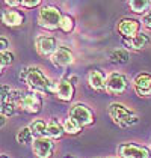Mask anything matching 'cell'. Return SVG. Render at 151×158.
<instances>
[{"instance_id": "cell-6", "label": "cell", "mask_w": 151, "mask_h": 158, "mask_svg": "<svg viewBox=\"0 0 151 158\" xmlns=\"http://www.w3.org/2000/svg\"><path fill=\"white\" fill-rule=\"evenodd\" d=\"M116 152L119 158H151V149L148 146L138 145L133 142L119 143Z\"/></svg>"}, {"instance_id": "cell-15", "label": "cell", "mask_w": 151, "mask_h": 158, "mask_svg": "<svg viewBox=\"0 0 151 158\" xmlns=\"http://www.w3.org/2000/svg\"><path fill=\"white\" fill-rule=\"evenodd\" d=\"M123 44H124L126 50H130V51H140V50H145L151 44V38L148 36L145 32H140L139 35L130 38V39H123Z\"/></svg>"}, {"instance_id": "cell-24", "label": "cell", "mask_w": 151, "mask_h": 158, "mask_svg": "<svg viewBox=\"0 0 151 158\" xmlns=\"http://www.w3.org/2000/svg\"><path fill=\"white\" fill-rule=\"evenodd\" d=\"M14 59H15V56H14V53L11 51V50H8V51H2V54H0V69H2V73H3L8 66L12 65Z\"/></svg>"}, {"instance_id": "cell-5", "label": "cell", "mask_w": 151, "mask_h": 158, "mask_svg": "<svg viewBox=\"0 0 151 158\" xmlns=\"http://www.w3.org/2000/svg\"><path fill=\"white\" fill-rule=\"evenodd\" d=\"M130 81L127 78L126 74L119 73V71H112L110 74H107V80H106V92L112 97L116 95H123L128 89Z\"/></svg>"}, {"instance_id": "cell-10", "label": "cell", "mask_w": 151, "mask_h": 158, "mask_svg": "<svg viewBox=\"0 0 151 158\" xmlns=\"http://www.w3.org/2000/svg\"><path fill=\"white\" fill-rule=\"evenodd\" d=\"M59 44H58V39L54 36L50 35H39L35 38V50L39 56H49L51 57V54L58 50Z\"/></svg>"}, {"instance_id": "cell-25", "label": "cell", "mask_w": 151, "mask_h": 158, "mask_svg": "<svg viewBox=\"0 0 151 158\" xmlns=\"http://www.w3.org/2000/svg\"><path fill=\"white\" fill-rule=\"evenodd\" d=\"M15 110H17V106L11 102V101H3L2 102V107H0V113H2V116L3 118H11L14 116V113H15Z\"/></svg>"}, {"instance_id": "cell-28", "label": "cell", "mask_w": 151, "mask_h": 158, "mask_svg": "<svg viewBox=\"0 0 151 158\" xmlns=\"http://www.w3.org/2000/svg\"><path fill=\"white\" fill-rule=\"evenodd\" d=\"M5 6H8V9H15V8H21V0H5L3 2Z\"/></svg>"}, {"instance_id": "cell-11", "label": "cell", "mask_w": 151, "mask_h": 158, "mask_svg": "<svg viewBox=\"0 0 151 158\" xmlns=\"http://www.w3.org/2000/svg\"><path fill=\"white\" fill-rule=\"evenodd\" d=\"M51 63L56 66V68H68L74 63V53L71 51L70 47H65V45H59L58 50L51 54L50 57Z\"/></svg>"}, {"instance_id": "cell-13", "label": "cell", "mask_w": 151, "mask_h": 158, "mask_svg": "<svg viewBox=\"0 0 151 158\" xmlns=\"http://www.w3.org/2000/svg\"><path fill=\"white\" fill-rule=\"evenodd\" d=\"M56 98L62 102H70L73 101V98L76 95V85L71 83L70 78L63 77L61 80H58V85H56V92H54Z\"/></svg>"}, {"instance_id": "cell-29", "label": "cell", "mask_w": 151, "mask_h": 158, "mask_svg": "<svg viewBox=\"0 0 151 158\" xmlns=\"http://www.w3.org/2000/svg\"><path fill=\"white\" fill-rule=\"evenodd\" d=\"M0 45H2V47H0L2 51H8L9 47H11V42H9V39H8L6 36H2L0 38Z\"/></svg>"}, {"instance_id": "cell-16", "label": "cell", "mask_w": 151, "mask_h": 158, "mask_svg": "<svg viewBox=\"0 0 151 158\" xmlns=\"http://www.w3.org/2000/svg\"><path fill=\"white\" fill-rule=\"evenodd\" d=\"M26 15L18 9H5L2 12V23L6 27H18L24 23Z\"/></svg>"}, {"instance_id": "cell-7", "label": "cell", "mask_w": 151, "mask_h": 158, "mask_svg": "<svg viewBox=\"0 0 151 158\" xmlns=\"http://www.w3.org/2000/svg\"><path fill=\"white\" fill-rule=\"evenodd\" d=\"M17 109L23 110L29 114H38L42 110V95H39L37 92H32V90L24 92Z\"/></svg>"}, {"instance_id": "cell-27", "label": "cell", "mask_w": 151, "mask_h": 158, "mask_svg": "<svg viewBox=\"0 0 151 158\" xmlns=\"http://www.w3.org/2000/svg\"><path fill=\"white\" fill-rule=\"evenodd\" d=\"M142 27L145 30H150L151 32V11L144 15V18H142Z\"/></svg>"}, {"instance_id": "cell-22", "label": "cell", "mask_w": 151, "mask_h": 158, "mask_svg": "<svg viewBox=\"0 0 151 158\" xmlns=\"http://www.w3.org/2000/svg\"><path fill=\"white\" fill-rule=\"evenodd\" d=\"M74 29H76V18L71 14H63L59 30H62L63 33H71Z\"/></svg>"}, {"instance_id": "cell-4", "label": "cell", "mask_w": 151, "mask_h": 158, "mask_svg": "<svg viewBox=\"0 0 151 158\" xmlns=\"http://www.w3.org/2000/svg\"><path fill=\"white\" fill-rule=\"evenodd\" d=\"M68 118L74 119L82 128L85 127H91L95 123V113L92 111V109L83 104V102H76L73 104L70 110H68Z\"/></svg>"}, {"instance_id": "cell-32", "label": "cell", "mask_w": 151, "mask_h": 158, "mask_svg": "<svg viewBox=\"0 0 151 158\" xmlns=\"http://www.w3.org/2000/svg\"><path fill=\"white\" fill-rule=\"evenodd\" d=\"M107 158H119V157H107Z\"/></svg>"}, {"instance_id": "cell-26", "label": "cell", "mask_w": 151, "mask_h": 158, "mask_svg": "<svg viewBox=\"0 0 151 158\" xmlns=\"http://www.w3.org/2000/svg\"><path fill=\"white\" fill-rule=\"evenodd\" d=\"M38 6H42L41 0H21V8H24V9H33Z\"/></svg>"}, {"instance_id": "cell-8", "label": "cell", "mask_w": 151, "mask_h": 158, "mask_svg": "<svg viewBox=\"0 0 151 158\" xmlns=\"http://www.w3.org/2000/svg\"><path fill=\"white\" fill-rule=\"evenodd\" d=\"M140 27H142V21H139L136 18H130V17H124L118 21V33L121 35L123 39H130V38L136 36L140 33Z\"/></svg>"}, {"instance_id": "cell-3", "label": "cell", "mask_w": 151, "mask_h": 158, "mask_svg": "<svg viewBox=\"0 0 151 158\" xmlns=\"http://www.w3.org/2000/svg\"><path fill=\"white\" fill-rule=\"evenodd\" d=\"M62 17L63 14L58 6H54V5H42L41 9L38 11L37 21L42 29H45L49 32H54V30L59 29Z\"/></svg>"}, {"instance_id": "cell-2", "label": "cell", "mask_w": 151, "mask_h": 158, "mask_svg": "<svg viewBox=\"0 0 151 158\" xmlns=\"http://www.w3.org/2000/svg\"><path fill=\"white\" fill-rule=\"evenodd\" d=\"M109 116L118 127L121 128H128L133 127L139 122V116L133 111L132 109H128L127 106H124L123 102H112L109 106Z\"/></svg>"}, {"instance_id": "cell-31", "label": "cell", "mask_w": 151, "mask_h": 158, "mask_svg": "<svg viewBox=\"0 0 151 158\" xmlns=\"http://www.w3.org/2000/svg\"><path fill=\"white\" fill-rule=\"evenodd\" d=\"M0 158H9V157H8L6 154H2V155H0Z\"/></svg>"}, {"instance_id": "cell-23", "label": "cell", "mask_w": 151, "mask_h": 158, "mask_svg": "<svg viewBox=\"0 0 151 158\" xmlns=\"http://www.w3.org/2000/svg\"><path fill=\"white\" fill-rule=\"evenodd\" d=\"M63 130H65V134H68V135H77V134L82 133L83 128H82L74 119L67 118V119L63 121Z\"/></svg>"}, {"instance_id": "cell-9", "label": "cell", "mask_w": 151, "mask_h": 158, "mask_svg": "<svg viewBox=\"0 0 151 158\" xmlns=\"http://www.w3.org/2000/svg\"><path fill=\"white\" fill-rule=\"evenodd\" d=\"M56 149L54 140L49 137H38L32 143V152L37 158H51Z\"/></svg>"}, {"instance_id": "cell-19", "label": "cell", "mask_w": 151, "mask_h": 158, "mask_svg": "<svg viewBox=\"0 0 151 158\" xmlns=\"http://www.w3.org/2000/svg\"><path fill=\"white\" fill-rule=\"evenodd\" d=\"M15 139H17V143H20V145H32L35 140V135L32 133L30 127H23L17 131Z\"/></svg>"}, {"instance_id": "cell-17", "label": "cell", "mask_w": 151, "mask_h": 158, "mask_svg": "<svg viewBox=\"0 0 151 158\" xmlns=\"http://www.w3.org/2000/svg\"><path fill=\"white\" fill-rule=\"evenodd\" d=\"M63 135H65V130H63V122H61L56 118H51L49 121V125H47V133H45V137H49L51 140H61Z\"/></svg>"}, {"instance_id": "cell-21", "label": "cell", "mask_w": 151, "mask_h": 158, "mask_svg": "<svg viewBox=\"0 0 151 158\" xmlns=\"http://www.w3.org/2000/svg\"><path fill=\"white\" fill-rule=\"evenodd\" d=\"M127 5L135 14H147L148 8L151 6V2L150 0H130Z\"/></svg>"}, {"instance_id": "cell-33", "label": "cell", "mask_w": 151, "mask_h": 158, "mask_svg": "<svg viewBox=\"0 0 151 158\" xmlns=\"http://www.w3.org/2000/svg\"><path fill=\"white\" fill-rule=\"evenodd\" d=\"M67 158H73V157H67Z\"/></svg>"}, {"instance_id": "cell-18", "label": "cell", "mask_w": 151, "mask_h": 158, "mask_svg": "<svg viewBox=\"0 0 151 158\" xmlns=\"http://www.w3.org/2000/svg\"><path fill=\"white\" fill-rule=\"evenodd\" d=\"M109 60L112 63H118V65H126L130 60V53L126 48H115L109 53Z\"/></svg>"}, {"instance_id": "cell-20", "label": "cell", "mask_w": 151, "mask_h": 158, "mask_svg": "<svg viewBox=\"0 0 151 158\" xmlns=\"http://www.w3.org/2000/svg\"><path fill=\"white\" fill-rule=\"evenodd\" d=\"M47 125H49V122H45L44 119H33L29 127H30L32 133L35 135V139H38V137H45Z\"/></svg>"}, {"instance_id": "cell-12", "label": "cell", "mask_w": 151, "mask_h": 158, "mask_svg": "<svg viewBox=\"0 0 151 158\" xmlns=\"http://www.w3.org/2000/svg\"><path fill=\"white\" fill-rule=\"evenodd\" d=\"M133 90L136 92L138 97L147 98L151 97V74L150 73H139L135 75L133 81Z\"/></svg>"}, {"instance_id": "cell-30", "label": "cell", "mask_w": 151, "mask_h": 158, "mask_svg": "<svg viewBox=\"0 0 151 158\" xmlns=\"http://www.w3.org/2000/svg\"><path fill=\"white\" fill-rule=\"evenodd\" d=\"M5 123H6V118L2 116V127H5Z\"/></svg>"}, {"instance_id": "cell-14", "label": "cell", "mask_w": 151, "mask_h": 158, "mask_svg": "<svg viewBox=\"0 0 151 158\" xmlns=\"http://www.w3.org/2000/svg\"><path fill=\"white\" fill-rule=\"evenodd\" d=\"M106 80L107 75L98 68H92L88 73V85L95 92H106Z\"/></svg>"}, {"instance_id": "cell-1", "label": "cell", "mask_w": 151, "mask_h": 158, "mask_svg": "<svg viewBox=\"0 0 151 158\" xmlns=\"http://www.w3.org/2000/svg\"><path fill=\"white\" fill-rule=\"evenodd\" d=\"M20 80L24 81L32 92H37V94L42 95V97H44V95L47 97V95L56 92L58 81L49 78L39 66L30 65V66L23 68L21 73H20Z\"/></svg>"}]
</instances>
